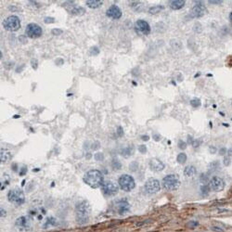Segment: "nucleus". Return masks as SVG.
I'll return each instance as SVG.
<instances>
[{"label":"nucleus","instance_id":"nucleus-1","mask_svg":"<svg viewBox=\"0 0 232 232\" xmlns=\"http://www.w3.org/2000/svg\"><path fill=\"white\" fill-rule=\"evenodd\" d=\"M84 182L93 189H98L103 185L104 178L100 171L94 169L85 173L84 175Z\"/></svg>","mask_w":232,"mask_h":232},{"label":"nucleus","instance_id":"nucleus-2","mask_svg":"<svg viewBox=\"0 0 232 232\" xmlns=\"http://www.w3.org/2000/svg\"><path fill=\"white\" fill-rule=\"evenodd\" d=\"M91 209L90 205L87 202H80L77 203L75 207V213H76V221L80 225H83L88 222L89 220V214H90Z\"/></svg>","mask_w":232,"mask_h":232},{"label":"nucleus","instance_id":"nucleus-3","mask_svg":"<svg viewBox=\"0 0 232 232\" xmlns=\"http://www.w3.org/2000/svg\"><path fill=\"white\" fill-rule=\"evenodd\" d=\"M181 182L175 175H168L163 179V186L167 190H177L180 188Z\"/></svg>","mask_w":232,"mask_h":232},{"label":"nucleus","instance_id":"nucleus-4","mask_svg":"<svg viewBox=\"0 0 232 232\" xmlns=\"http://www.w3.org/2000/svg\"><path fill=\"white\" fill-rule=\"evenodd\" d=\"M7 199H9V201L11 203L17 205V206L22 205L25 203L24 193H23L22 190L20 189H13L10 190L9 194H7Z\"/></svg>","mask_w":232,"mask_h":232},{"label":"nucleus","instance_id":"nucleus-5","mask_svg":"<svg viewBox=\"0 0 232 232\" xmlns=\"http://www.w3.org/2000/svg\"><path fill=\"white\" fill-rule=\"evenodd\" d=\"M118 183L120 188L126 192H129L136 188L135 179L130 175H122L118 179Z\"/></svg>","mask_w":232,"mask_h":232},{"label":"nucleus","instance_id":"nucleus-6","mask_svg":"<svg viewBox=\"0 0 232 232\" xmlns=\"http://www.w3.org/2000/svg\"><path fill=\"white\" fill-rule=\"evenodd\" d=\"M3 26L7 31L10 32H16L21 28V21L15 15H11L10 17L4 20Z\"/></svg>","mask_w":232,"mask_h":232},{"label":"nucleus","instance_id":"nucleus-7","mask_svg":"<svg viewBox=\"0 0 232 232\" xmlns=\"http://www.w3.org/2000/svg\"><path fill=\"white\" fill-rule=\"evenodd\" d=\"M25 34L28 37L32 39H35V38H39L42 35L43 30L41 26H39L36 23H30L25 29Z\"/></svg>","mask_w":232,"mask_h":232},{"label":"nucleus","instance_id":"nucleus-8","mask_svg":"<svg viewBox=\"0 0 232 232\" xmlns=\"http://www.w3.org/2000/svg\"><path fill=\"white\" fill-rule=\"evenodd\" d=\"M101 190L104 195L106 196H114L118 193L119 187L116 183L113 181H106L101 186Z\"/></svg>","mask_w":232,"mask_h":232},{"label":"nucleus","instance_id":"nucleus-9","mask_svg":"<svg viewBox=\"0 0 232 232\" xmlns=\"http://www.w3.org/2000/svg\"><path fill=\"white\" fill-rule=\"evenodd\" d=\"M144 189L148 194H155L161 189V184H160L159 180L155 178H150L145 183Z\"/></svg>","mask_w":232,"mask_h":232},{"label":"nucleus","instance_id":"nucleus-10","mask_svg":"<svg viewBox=\"0 0 232 232\" xmlns=\"http://www.w3.org/2000/svg\"><path fill=\"white\" fill-rule=\"evenodd\" d=\"M205 12H206V7L201 1H196L195 6L192 7V10L190 11V17L201 18L205 14Z\"/></svg>","mask_w":232,"mask_h":232},{"label":"nucleus","instance_id":"nucleus-11","mask_svg":"<svg viewBox=\"0 0 232 232\" xmlns=\"http://www.w3.org/2000/svg\"><path fill=\"white\" fill-rule=\"evenodd\" d=\"M209 187L213 191L219 192V191H222L224 188H225V182L219 177H213L210 180Z\"/></svg>","mask_w":232,"mask_h":232},{"label":"nucleus","instance_id":"nucleus-12","mask_svg":"<svg viewBox=\"0 0 232 232\" xmlns=\"http://www.w3.org/2000/svg\"><path fill=\"white\" fill-rule=\"evenodd\" d=\"M135 29L138 33H139L141 35H147L150 33V26L149 23L144 20H138L136 21Z\"/></svg>","mask_w":232,"mask_h":232},{"label":"nucleus","instance_id":"nucleus-13","mask_svg":"<svg viewBox=\"0 0 232 232\" xmlns=\"http://www.w3.org/2000/svg\"><path fill=\"white\" fill-rule=\"evenodd\" d=\"M15 226L20 230H29L32 228V222L28 217H20L15 221Z\"/></svg>","mask_w":232,"mask_h":232},{"label":"nucleus","instance_id":"nucleus-14","mask_svg":"<svg viewBox=\"0 0 232 232\" xmlns=\"http://www.w3.org/2000/svg\"><path fill=\"white\" fill-rule=\"evenodd\" d=\"M65 5H68V7H66V10L73 15H76V16H80L85 14V10L83 9L82 7L77 6L74 4V1H69L67 3H65Z\"/></svg>","mask_w":232,"mask_h":232},{"label":"nucleus","instance_id":"nucleus-15","mask_svg":"<svg viewBox=\"0 0 232 232\" xmlns=\"http://www.w3.org/2000/svg\"><path fill=\"white\" fill-rule=\"evenodd\" d=\"M106 15L109 18L114 19V20H118L122 17V10L121 9L116 6V5H111L109 9L106 11Z\"/></svg>","mask_w":232,"mask_h":232},{"label":"nucleus","instance_id":"nucleus-16","mask_svg":"<svg viewBox=\"0 0 232 232\" xmlns=\"http://www.w3.org/2000/svg\"><path fill=\"white\" fill-rule=\"evenodd\" d=\"M116 210L120 214H125L130 210V204L125 199H122L116 202Z\"/></svg>","mask_w":232,"mask_h":232},{"label":"nucleus","instance_id":"nucleus-17","mask_svg":"<svg viewBox=\"0 0 232 232\" xmlns=\"http://www.w3.org/2000/svg\"><path fill=\"white\" fill-rule=\"evenodd\" d=\"M150 164V168L152 171L154 172H160V171H163L164 169V164L161 161V160H159L157 158H152L150 159V161L149 163Z\"/></svg>","mask_w":232,"mask_h":232},{"label":"nucleus","instance_id":"nucleus-18","mask_svg":"<svg viewBox=\"0 0 232 232\" xmlns=\"http://www.w3.org/2000/svg\"><path fill=\"white\" fill-rule=\"evenodd\" d=\"M12 155L10 151L7 149H1L0 150V162L1 163H7L11 159Z\"/></svg>","mask_w":232,"mask_h":232},{"label":"nucleus","instance_id":"nucleus-19","mask_svg":"<svg viewBox=\"0 0 232 232\" xmlns=\"http://www.w3.org/2000/svg\"><path fill=\"white\" fill-rule=\"evenodd\" d=\"M186 4V1H184V0H174V1H170V7L172 10H181L182 7L185 6Z\"/></svg>","mask_w":232,"mask_h":232},{"label":"nucleus","instance_id":"nucleus-20","mask_svg":"<svg viewBox=\"0 0 232 232\" xmlns=\"http://www.w3.org/2000/svg\"><path fill=\"white\" fill-rule=\"evenodd\" d=\"M197 170L195 166L193 165H189L187 167H185V169H184V175H186V177H193V175L196 174Z\"/></svg>","mask_w":232,"mask_h":232},{"label":"nucleus","instance_id":"nucleus-21","mask_svg":"<svg viewBox=\"0 0 232 232\" xmlns=\"http://www.w3.org/2000/svg\"><path fill=\"white\" fill-rule=\"evenodd\" d=\"M102 5L101 0H87L86 6L90 9H98Z\"/></svg>","mask_w":232,"mask_h":232},{"label":"nucleus","instance_id":"nucleus-22","mask_svg":"<svg viewBox=\"0 0 232 232\" xmlns=\"http://www.w3.org/2000/svg\"><path fill=\"white\" fill-rule=\"evenodd\" d=\"M221 169V166H220V162L219 161H214V162H212L210 164H209V171H210V174L211 173H214L217 171H219Z\"/></svg>","mask_w":232,"mask_h":232},{"label":"nucleus","instance_id":"nucleus-23","mask_svg":"<svg viewBox=\"0 0 232 232\" xmlns=\"http://www.w3.org/2000/svg\"><path fill=\"white\" fill-rule=\"evenodd\" d=\"M57 224H58L57 219L54 218V217H49L46 220L44 226H43V228H46L51 227V226H57Z\"/></svg>","mask_w":232,"mask_h":232},{"label":"nucleus","instance_id":"nucleus-24","mask_svg":"<svg viewBox=\"0 0 232 232\" xmlns=\"http://www.w3.org/2000/svg\"><path fill=\"white\" fill-rule=\"evenodd\" d=\"M164 10V6H161V5H158V6H154V7H151L149 12L150 14H157L159 12H161L162 10Z\"/></svg>","mask_w":232,"mask_h":232},{"label":"nucleus","instance_id":"nucleus-25","mask_svg":"<svg viewBox=\"0 0 232 232\" xmlns=\"http://www.w3.org/2000/svg\"><path fill=\"white\" fill-rule=\"evenodd\" d=\"M177 163L180 164H185V163L187 162V155H186V153H184V152L179 153V154L177 155Z\"/></svg>","mask_w":232,"mask_h":232},{"label":"nucleus","instance_id":"nucleus-26","mask_svg":"<svg viewBox=\"0 0 232 232\" xmlns=\"http://www.w3.org/2000/svg\"><path fill=\"white\" fill-rule=\"evenodd\" d=\"M111 166H113L114 170H120L122 168V164L120 163L118 160L114 159V160H113V162H111Z\"/></svg>","mask_w":232,"mask_h":232},{"label":"nucleus","instance_id":"nucleus-27","mask_svg":"<svg viewBox=\"0 0 232 232\" xmlns=\"http://www.w3.org/2000/svg\"><path fill=\"white\" fill-rule=\"evenodd\" d=\"M132 149L131 148H124L123 150H122V155L123 156H124V157H128V156H130L131 154H132V150H131Z\"/></svg>","mask_w":232,"mask_h":232},{"label":"nucleus","instance_id":"nucleus-28","mask_svg":"<svg viewBox=\"0 0 232 232\" xmlns=\"http://www.w3.org/2000/svg\"><path fill=\"white\" fill-rule=\"evenodd\" d=\"M201 104H202V102H201V100H200L199 99H194L192 100H190V105L192 107H194V108L200 107V106H201Z\"/></svg>","mask_w":232,"mask_h":232},{"label":"nucleus","instance_id":"nucleus-29","mask_svg":"<svg viewBox=\"0 0 232 232\" xmlns=\"http://www.w3.org/2000/svg\"><path fill=\"white\" fill-rule=\"evenodd\" d=\"M198 226H199V222H197V221H189L187 224V227L189 228H194Z\"/></svg>","mask_w":232,"mask_h":232},{"label":"nucleus","instance_id":"nucleus-30","mask_svg":"<svg viewBox=\"0 0 232 232\" xmlns=\"http://www.w3.org/2000/svg\"><path fill=\"white\" fill-rule=\"evenodd\" d=\"M129 168H130V170H131L132 172H135L136 170H138V164L137 162H132V163L130 164V165H129Z\"/></svg>","mask_w":232,"mask_h":232},{"label":"nucleus","instance_id":"nucleus-31","mask_svg":"<svg viewBox=\"0 0 232 232\" xmlns=\"http://www.w3.org/2000/svg\"><path fill=\"white\" fill-rule=\"evenodd\" d=\"M95 159H96V161L101 162V161H103V160H104V154H103L102 152L96 153V154H95Z\"/></svg>","mask_w":232,"mask_h":232},{"label":"nucleus","instance_id":"nucleus-32","mask_svg":"<svg viewBox=\"0 0 232 232\" xmlns=\"http://www.w3.org/2000/svg\"><path fill=\"white\" fill-rule=\"evenodd\" d=\"M200 179H201V182H202V183H206L208 180H209V177H208L207 174H202Z\"/></svg>","mask_w":232,"mask_h":232},{"label":"nucleus","instance_id":"nucleus-33","mask_svg":"<svg viewBox=\"0 0 232 232\" xmlns=\"http://www.w3.org/2000/svg\"><path fill=\"white\" fill-rule=\"evenodd\" d=\"M9 184H10V178H7V179H4L3 178V180L1 181V190L5 189L6 186L9 185Z\"/></svg>","mask_w":232,"mask_h":232},{"label":"nucleus","instance_id":"nucleus-34","mask_svg":"<svg viewBox=\"0 0 232 232\" xmlns=\"http://www.w3.org/2000/svg\"><path fill=\"white\" fill-rule=\"evenodd\" d=\"M210 189H210L209 186H203L202 189H201V191H202L203 194H208V193H209Z\"/></svg>","mask_w":232,"mask_h":232},{"label":"nucleus","instance_id":"nucleus-35","mask_svg":"<svg viewBox=\"0 0 232 232\" xmlns=\"http://www.w3.org/2000/svg\"><path fill=\"white\" fill-rule=\"evenodd\" d=\"M138 150H139V152L142 153V154L147 153V147H146V145H140L138 147Z\"/></svg>","mask_w":232,"mask_h":232},{"label":"nucleus","instance_id":"nucleus-36","mask_svg":"<svg viewBox=\"0 0 232 232\" xmlns=\"http://www.w3.org/2000/svg\"><path fill=\"white\" fill-rule=\"evenodd\" d=\"M201 143H202V140H201V139H195V140L192 142V144H191V145L193 146V148H198V147H200V145H201Z\"/></svg>","mask_w":232,"mask_h":232},{"label":"nucleus","instance_id":"nucleus-37","mask_svg":"<svg viewBox=\"0 0 232 232\" xmlns=\"http://www.w3.org/2000/svg\"><path fill=\"white\" fill-rule=\"evenodd\" d=\"M44 21H45L46 23H47V24H49V23H53V22L55 21V19L52 18V17H46V18L44 19Z\"/></svg>","mask_w":232,"mask_h":232},{"label":"nucleus","instance_id":"nucleus-38","mask_svg":"<svg viewBox=\"0 0 232 232\" xmlns=\"http://www.w3.org/2000/svg\"><path fill=\"white\" fill-rule=\"evenodd\" d=\"M90 53H91L92 55H97V54L99 53V49H98L97 46H93L92 49H90Z\"/></svg>","mask_w":232,"mask_h":232},{"label":"nucleus","instance_id":"nucleus-39","mask_svg":"<svg viewBox=\"0 0 232 232\" xmlns=\"http://www.w3.org/2000/svg\"><path fill=\"white\" fill-rule=\"evenodd\" d=\"M178 147H179L181 150H185V149L187 148V143L184 142L183 140H180V141L178 142Z\"/></svg>","mask_w":232,"mask_h":232},{"label":"nucleus","instance_id":"nucleus-40","mask_svg":"<svg viewBox=\"0 0 232 232\" xmlns=\"http://www.w3.org/2000/svg\"><path fill=\"white\" fill-rule=\"evenodd\" d=\"M51 32H52V34H53V35H61V34H62V30H60V29H58V28L53 29Z\"/></svg>","mask_w":232,"mask_h":232},{"label":"nucleus","instance_id":"nucleus-41","mask_svg":"<svg viewBox=\"0 0 232 232\" xmlns=\"http://www.w3.org/2000/svg\"><path fill=\"white\" fill-rule=\"evenodd\" d=\"M117 135L119 136V137H123V136H124V130H123L122 126H118L117 127Z\"/></svg>","mask_w":232,"mask_h":232},{"label":"nucleus","instance_id":"nucleus-42","mask_svg":"<svg viewBox=\"0 0 232 232\" xmlns=\"http://www.w3.org/2000/svg\"><path fill=\"white\" fill-rule=\"evenodd\" d=\"M27 166H22V168H21V172H20V175L21 177H22V175H24L26 173H27Z\"/></svg>","mask_w":232,"mask_h":232},{"label":"nucleus","instance_id":"nucleus-43","mask_svg":"<svg viewBox=\"0 0 232 232\" xmlns=\"http://www.w3.org/2000/svg\"><path fill=\"white\" fill-rule=\"evenodd\" d=\"M230 163H231V160H230L229 157H225V158H224V164H225L226 166L230 165Z\"/></svg>","mask_w":232,"mask_h":232},{"label":"nucleus","instance_id":"nucleus-44","mask_svg":"<svg viewBox=\"0 0 232 232\" xmlns=\"http://www.w3.org/2000/svg\"><path fill=\"white\" fill-rule=\"evenodd\" d=\"M211 229L214 230V231H215V232H224V229L221 228H219V227H212Z\"/></svg>","mask_w":232,"mask_h":232},{"label":"nucleus","instance_id":"nucleus-45","mask_svg":"<svg viewBox=\"0 0 232 232\" xmlns=\"http://www.w3.org/2000/svg\"><path fill=\"white\" fill-rule=\"evenodd\" d=\"M227 152H228V150H227L226 148H221L220 150H219V154H220L221 156H224Z\"/></svg>","mask_w":232,"mask_h":232},{"label":"nucleus","instance_id":"nucleus-46","mask_svg":"<svg viewBox=\"0 0 232 232\" xmlns=\"http://www.w3.org/2000/svg\"><path fill=\"white\" fill-rule=\"evenodd\" d=\"M31 64H33L34 69H36L37 68V60H31Z\"/></svg>","mask_w":232,"mask_h":232},{"label":"nucleus","instance_id":"nucleus-47","mask_svg":"<svg viewBox=\"0 0 232 232\" xmlns=\"http://www.w3.org/2000/svg\"><path fill=\"white\" fill-rule=\"evenodd\" d=\"M11 169H12V171H14V172H17V170H18V164H12Z\"/></svg>","mask_w":232,"mask_h":232},{"label":"nucleus","instance_id":"nucleus-48","mask_svg":"<svg viewBox=\"0 0 232 232\" xmlns=\"http://www.w3.org/2000/svg\"><path fill=\"white\" fill-rule=\"evenodd\" d=\"M6 215H7V213H6V211L1 208V209H0V217H5Z\"/></svg>","mask_w":232,"mask_h":232},{"label":"nucleus","instance_id":"nucleus-49","mask_svg":"<svg viewBox=\"0 0 232 232\" xmlns=\"http://www.w3.org/2000/svg\"><path fill=\"white\" fill-rule=\"evenodd\" d=\"M209 150H210V152L211 153H215L217 152V148L215 147H214V146H210V148H209Z\"/></svg>","mask_w":232,"mask_h":232},{"label":"nucleus","instance_id":"nucleus-50","mask_svg":"<svg viewBox=\"0 0 232 232\" xmlns=\"http://www.w3.org/2000/svg\"><path fill=\"white\" fill-rule=\"evenodd\" d=\"M151 221L150 220H147V221H143V222H139V223H138L137 224V226L138 227H140V226H143V225H145L146 223H150Z\"/></svg>","mask_w":232,"mask_h":232},{"label":"nucleus","instance_id":"nucleus-51","mask_svg":"<svg viewBox=\"0 0 232 232\" xmlns=\"http://www.w3.org/2000/svg\"><path fill=\"white\" fill-rule=\"evenodd\" d=\"M152 138H153V139H154L155 141L161 140V136H160V135H153V136H152Z\"/></svg>","mask_w":232,"mask_h":232},{"label":"nucleus","instance_id":"nucleus-52","mask_svg":"<svg viewBox=\"0 0 232 232\" xmlns=\"http://www.w3.org/2000/svg\"><path fill=\"white\" fill-rule=\"evenodd\" d=\"M193 141H194L193 138L191 136H188V144H192Z\"/></svg>","mask_w":232,"mask_h":232},{"label":"nucleus","instance_id":"nucleus-53","mask_svg":"<svg viewBox=\"0 0 232 232\" xmlns=\"http://www.w3.org/2000/svg\"><path fill=\"white\" fill-rule=\"evenodd\" d=\"M223 1H221V0H219V1H215V0H210L209 3L210 4H221Z\"/></svg>","mask_w":232,"mask_h":232},{"label":"nucleus","instance_id":"nucleus-54","mask_svg":"<svg viewBox=\"0 0 232 232\" xmlns=\"http://www.w3.org/2000/svg\"><path fill=\"white\" fill-rule=\"evenodd\" d=\"M144 141H148L149 139H150V137H149V136H147V135H144L143 136V137L141 138Z\"/></svg>","mask_w":232,"mask_h":232},{"label":"nucleus","instance_id":"nucleus-55","mask_svg":"<svg viewBox=\"0 0 232 232\" xmlns=\"http://www.w3.org/2000/svg\"><path fill=\"white\" fill-rule=\"evenodd\" d=\"M228 157L232 156V148H230L229 150H228Z\"/></svg>","mask_w":232,"mask_h":232},{"label":"nucleus","instance_id":"nucleus-56","mask_svg":"<svg viewBox=\"0 0 232 232\" xmlns=\"http://www.w3.org/2000/svg\"><path fill=\"white\" fill-rule=\"evenodd\" d=\"M229 19H230V21H232V12H230V14H229Z\"/></svg>","mask_w":232,"mask_h":232},{"label":"nucleus","instance_id":"nucleus-57","mask_svg":"<svg viewBox=\"0 0 232 232\" xmlns=\"http://www.w3.org/2000/svg\"><path fill=\"white\" fill-rule=\"evenodd\" d=\"M38 219H42V215H38Z\"/></svg>","mask_w":232,"mask_h":232},{"label":"nucleus","instance_id":"nucleus-58","mask_svg":"<svg viewBox=\"0 0 232 232\" xmlns=\"http://www.w3.org/2000/svg\"><path fill=\"white\" fill-rule=\"evenodd\" d=\"M19 117H20L19 115H15V116H14V118H19Z\"/></svg>","mask_w":232,"mask_h":232},{"label":"nucleus","instance_id":"nucleus-59","mask_svg":"<svg viewBox=\"0 0 232 232\" xmlns=\"http://www.w3.org/2000/svg\"><path fill=\"white\" fill-rule=\"evenodd\" d=\"M220 113V114H221V115H222V116H225V114H224V113Z\"/></svg>","mask_w":232,"mask_h":232}]
</instances>
